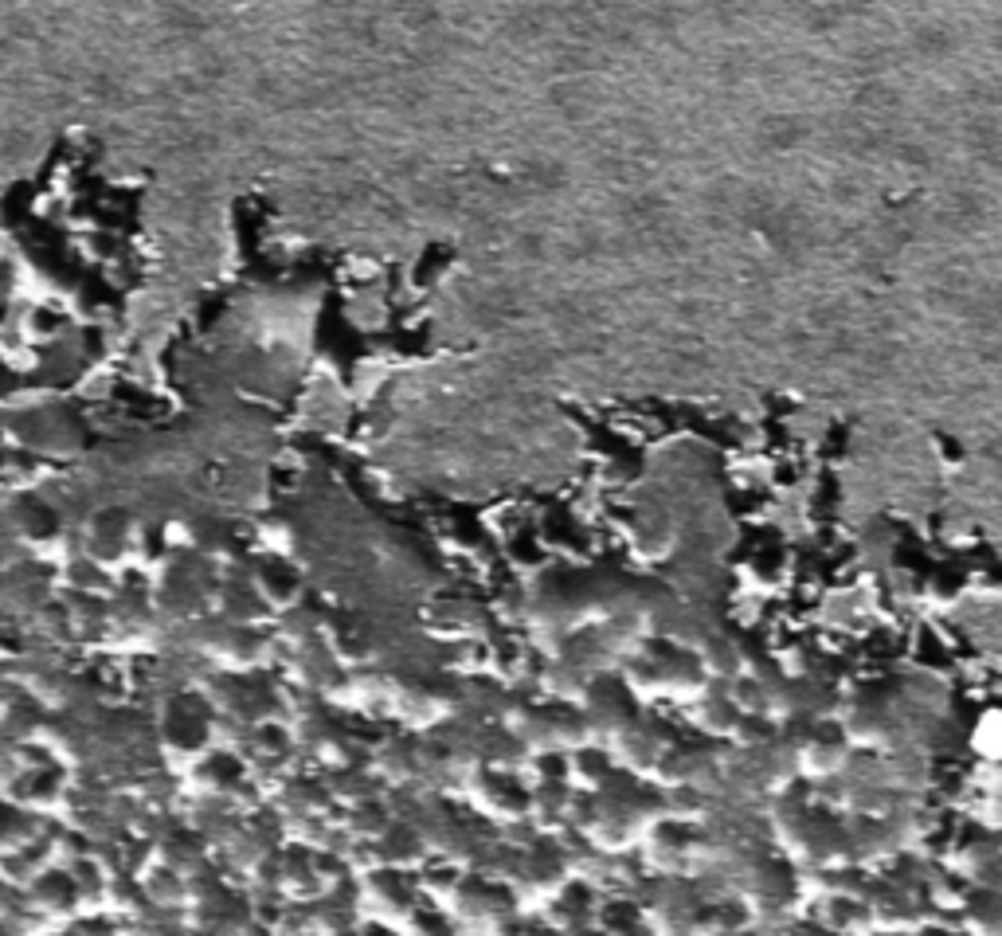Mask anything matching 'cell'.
<instances>
[{"instance_id": "ba28073f", "label": "cell", "mask_w": 1002, "mask_h": 936, "mask_svg": "<svg viewBox=\"0 0 1002 936\" xmlns=\"http://www.w3.org/2000/svg\"><path fill=\"white\" fill-rule=\"evenodd\" d=\"M615 776V756L603 749V745H580V749L564 752V780H568V788H576V792H595V788H603L607 780Z\"/></svg>"}, {"instance_id": "9a60e30c", "label": "cell", "mask_w": 1002, "mask_h": 936, "mask_svg": "<svg viewBox=\"0 0 1002 936\" xmlns=\"http://www.w3.org/2000/svg\"><path fill=\"white\" fill-rule=\"evenodd\" d=\"M423 890L431 893V897H443V901H451V897H455V890H458V870L443 866V870L427 874V878H423Z\"/></svg>"}, {"instance_id": "277c9868", "label": "cell", "mask_w": 1002, "mask_h": 936, "mask_svg": "<svg viewBox=\"0 0 1002 936\" xmlns=\"http://www.w3.org/2000/svg\"><path fill=\"white\" fill-rule=\"evenodd\" d=\"M161 745L169 752V760L192 768L200 756L212 752V713L192 709L188 702H173L161 725Z\"/></svg>"}, {"instance_id": "30bf717a", "label": "cell", "mask_w": 1002, "mask_h": 936, "mask_svg": "<svg viewBox=\"0 0 1002 936\" xmlns=\"http://www.w3.org/2000/svg\"><path fill=\"white\" fill-rule=\"evenodd\" d=\"M392 819H396V815H392V807L372 796V799H361V803H349V807H345V815H341V819H333V823H337V831H341L345 839L372 843V839H380V835L388 831V823H392Z\"/></svg>"}, {"instance_id": "52a82bcc", "label": "cell", "mask_w": 1002, "mask_h": 936, "mask_svg": "<svg viewBox=\"0 0 1002 936\" xmlns=\"http://www.w3.org/2000/svg\"><path fill=\"white\" fill-rule=\"evenodd\" d=\"M372 776L388 788H408L415 780H423V745H415L408 737L384 741L380 752H372Z\"/></svg>"}, {"instance_id": "3957f363", "label": "cell", "mask_w": 1002, "mask_h": 936, "mask_svg": "<svg viewBox=\"0 0 1002 936\" xmlns=\"http://www.w3.org/2000/svg\"><path fill=\"white\" fill-rule=\"evenodd\" d=\"M470 796L474 807L494 819L501 827H521L525 811H529V784H521L517 776L498 772V768H478L470 776Z\"/></svg>"}, {"instance_id": "9c48e42d", "label": "cell", "mask_w": 1002, "mask_h": 936, "mask_svg": "<svg viewBox=\"0 0 1002 936\" xmlns=\"http://www.w3.org/2000/svg\"><path fill=\"white\" fill-rule=\"evenodd\" d=\"M372 846H376V862L384 866V870H415L419 862H423V854H427V846H423V839L415 835V827H408V823H400V819H392L388 823V831L380 835V839H372Z\"/></svg>"}, {"instance_id": "5bb4252c", "label": "cell", "mask_w": 1002, "mask_h": 936, "mask_svg": "<svg viewBox=\"0 0 1002 936\" xmlns=\"http://www.w3.org/2000/svg\"><path fill=\"white\" fill-rule=\"evenodd\" d=\"M411 933L415 936H455V929H451V921L447 917H439V909H411Z\"/></svg>"}, {"instance_id": "4fadbf2b", "label": "cell", "mask_w": 1002, "mask_h": 936, "mask_svg": "<svg viewBox=\"0 0 1002 936\" xmlns=\"http://www.w3.org/2000/svg\"><path fill=\"white\" fill-rule=\"evenodd\" d=\"M697 717H701V729H705V733L732 737V729H736V721H740V705L732 702L729 694H725V698L701 694V698H697Z\"/></svg>"}, {"instance_id": "7c38bea8", "label": "cell", "mask_w": 1002, "mask_h": 936, "mask_svg": "<svg viewBox=\"0 0 1002 936\" xmlns=\"http://www.w3.org/2000/svg\"><path fill=\"white\" fill-rule=\"evenodd\" d=\"M959 909L979 936H999V893L995 890H971Z\"/></svg>"}, {"instance_id": "8992f818", "label": "cell", "mask_w": 1002, "mask_h": 936, "mask_svg": "<svg viewBox=\"0 0 1002 936\" xmlns=\"http://www.w3.org/2000/svg\"><path fill=\"white\" fill-rule=\"evenodd\" d=\"M572 803H576V788H568L564 780H537V784H529L525 823L552 839L564 827H572Z\"/></svg>"}, {"instance_id": "6da1fadb", "label": "cell", "mask_w": 1002, "mask_h": 936, "mask_svg": "<svg viewBox=\"0 0 1002 936\" xmlns=\"http://www.w3.org/2000/svg\"><path fill=\"white\" fill-rule=\"evenodd\" d=\"M568 882H572L568 862H564L560 846L548 843V835H545V839H537V843L521 846L509 890L521 893L525 901H552Z\"/></svg>"}, {"instance_id": "8fae6325", "label": "cell", "mask_w": 1002, "mask_h": 936, "mask_svg": "<svg viewBox=\"0 0 1002 936\" xmlns=\"http://www.w3.org/2000/svg\"><path fill=\"white\" fill-rule=\"evenodd\" d=\"M388 705L392 713L411 725V729H427L443 717V705H439V694L431 686H400V690H388Z\"/></svg>"}, {"instance_id": "5b68a950", "label": "cell", "mask_w": 1002, "mask_h": 936, "mask_svg": "<svg viewBox=\"0 0 1002 936\" xmlns=\"http://www.w3.org/2000/svg\"><path fill=\"white\" fill-rule=\"evenodd\" d=\"M674 741L678 737L670 733V725L650 721V717H635L611 745L619 752L623 768H631V776H654V768L662 764V756Z\"/></svg>"}, {"instance_id": "7a4b0ae2", "label": "cell", "mask_w": 1002, "mask_h": 936, "mask_svg": "<svg viewBox=\"0 0 1002 936\" xmlns=\"http://www.w3.org/2000/svg\"><path fill=\"white\" fill-rule=\"evenodd\" d=\"M646 858L662 878H689L701 858H705V839L697 831H689V823L678 819H658L646 831Z\"/></svg>"}]
</instances>
